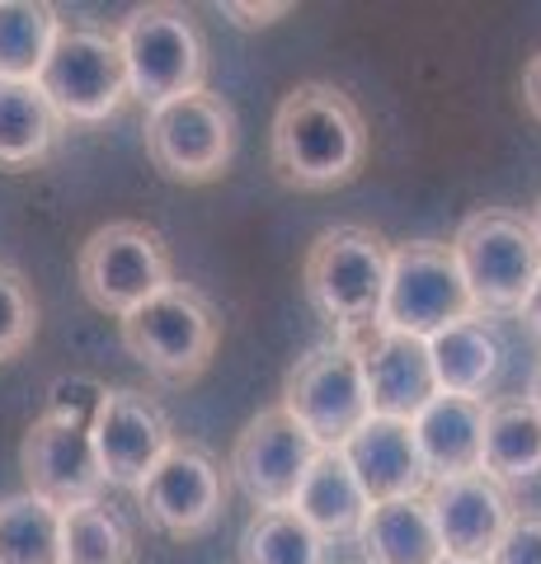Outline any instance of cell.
<instances>
[{
  "mask_svg": "<svg viewBox=\"0 0 541 564\" xmlns=\"http://www.w3.org/2000/svg\"><path fill=\"white\" fill-rule=\"evenodd\" d=\"M368 494L358 489L354 470L339 452H321L316 466L306 470L302 489L292 499V513L302 518L311 532L325 536V541H348L363 532V518H368Z\"/></svg>",
  "mask_w": 541,
  "mask_h": 564,
  "instance_id": "d6986e66",
  "label": "cell"
},
{
  "mask_svg": "<svg viewBox=\"0 0 541 564\" xmlns=\"http://www.w3.org/2000/svg\"><path fill=\"white\" fill-rule=\"evenodd\" d=\"M522 400H528L532 410H537V419H541V362L532 367V377H528V395H522Z\"/></svg>",
  "mask_w": 541,
  "mask_h": 564,
  "instance_id": "836d02e7",
  "label": "cell"
},
{
  "mask_svg": "<svg viewBox=\"0 0 541 564\" xmlns=\"http://www.w3.org/2000/svg\"><path fill=\"white\" fill-rule=\"evenodd\" d=\"M0 564H62V513L47 499H0Z\"/></svg>",
  "mask_w": 541,
  "mask_h": 564,
  "instance_id": "d4e9b609",
  "label": "cell"
},
{
  "mask_svg": "<svg viewBox=\"0 0 541 564\" xmlns=\"http://www.w3.org/2000/svg\"><path fill=\"white\" fill-rule=\"evenodd\" d=\"M363 564H439L443 545H439V527L424 503V494L414 499H391V503H372L363 518Z\"/></svg>",
  "mask_w": 541,
  "mask_h": 564,
  "instance_id": "44dd1931",
  "label": "cell"
},
{
  "mask_svg": "<svg viewBox=\"0 0 541 564\" xmlns=\"http://www.w3.org/2000/svg\"><path fill=\"white\" fill-rule=\"evenodd\" d=\"M528 221H532V231H537V240H541V198H537V207H532V217H528Z\"/></svg>",
  "mask_w": 541,
  "mask_h": 564,
  "instance_id": "e575fe53",
  "label": "cell"
},
{
  "mask_svg": "<svg viewBox=\"0 0 541 564\" xmlns=\"http://www.w3.org/2000/svg\"><path fill=\"white\" fill-rule=\"evenodd\" d=\"M329 541L316 536L292 508L255 513L240 532V564H325Z\"/></svg>",
  "mask_w": 541,
  "mask_h": 564,
  "instance_id": "4316f807",
  "label": "cell"
},
{
  "mask_svg": "<svg viewBox=\"0 0 541 564\" xmlns=\"http://www.w3.org/2000/svg\"><path fill=\"white\" fill-rule=\"evenodd\" d=\"M62 564H137V536L109 503H80L62 513Z\"/></svg>",
  "mask_w": 541,
  "mask_h": 564,
  "instance_id": "484cf974",
  "label": "cell"
},
{
  "mask_svg": "<svg viewBox=\"0 0 541 564\" xmlns=\"http://www.w3.org/2000/svg\"><path fill=\"white\" fill-rule=\"evenodd\" d=\"M33 85L47 95V104L57 109L66 128L72 122H80V128L109 122L132 99L123 47H118L113 29H99V24H62Z\"/></svg>",
  "mask_w": 541,
  "mask_h": 564,
  "instance_id": "8992f818",
  "label": "cell"
},
{
  "mask_svg": "<svg viewBox=\"0 0 541 564\" xmlns=\"http://www.w3.org/2000/svg\"><path fill=\"white\" fill-rule=\"evenodd\" d=\"M128 66V95L137 104L161 109L170 99L207 90V43L194 14L180 6H137L113 29Z\"/></svg>",
  "mask_w": 541,
  "mask_h": 564,
  "instance_id": "277c9868",
  "label": "cell"
},
{
  "mask_svg": "<svg viewBox=\"0 0 541 564\" xmlns=\"http://www.w3.org/2000/svg\"><path fill=\"white\" fill-rule=\"evenodd\" d=\"M90 437H95V462L104 485H118L132 494L142 489L155 462L174 447V429H170V414L161 410V400L147 391H132V386L109 391Z\"/></svg>",
  "mask_w": 541,
  "mask_h": 564,
  "instance_id": "4fadbf2b",
  "label": "cell"
},
{
  "mask_svg": "<svg viewBox=\"0 0 541 564\" xmlns=\"http://www.w3.org/2000/svg\"><path fill=\"white\" fill-rule=\"evenodd\" d=\"M410 437H414L419 462H424L429 485L457 480V475H476L480 470V443H485V400L439 391L410 419Z\"/></svg>",
  "mask_w": 541,
  "mask_h": 564,
  "instance_id": "ac0fdd59",
  "label": "cell"
},
{
  "mask_svg": "<svg viewBox=\"0 0 541 564\" xmlns=\"http://www.w3.org/2000/svg\"><path fill=\"white\" fill-rule=\"evenodd\" d=\"M20 466H24L29 494L47 499L57 513L80 508V503H99V494H104L95 437H90V429H76V423L39 414L33 429L24 433Z\"/></svg>",
  "mask_w": 541,
  "mask_h": 564,
  "instance_id": "9a60e30c",
  "label": "cell"
},
{
  "mask_svg": "<svg viewBox=\"0 0 541 564\" xmlns=\"http://www.w3.org/2000/svg\"><path fill=\"white\" fill-rule=\"evenodd\" d=\"M273 174L288 188L321 193L358 180L368 161V128L358 104L325 80H306L283 95L269 137Z\"/></svg>",
  "mask_w": 541,
  "mask_h": 564,
  "instance_id": "6da1fadb",
  "label": "cell"
},
{
  "mask_svg": "<svg viewBox=\"0 0 541 564\" xmlns=\"http://www.w3.org/2000/svg\"><path fill=\"white\" fill-rule=\"evenodd\" d=\"M522 325H528V334H532V339L541 344V278H537V288L528 292V302H522Z\"/></svg>",
  "mask_w": 541,
  "mask_h": 564,
  "instance_id": "d6a6232c",
  "label": "cell"
},
{
  "mask_svg": "<svg viewBox=\"0 0 541 564\" xmlns=\"http://www.w3.org/2000/svg\"><path fill=\"white\" fill-rule=\"evenodd\" d=\"M62 24L47 0H0V80H39Z\"/></svg>",
  "mask_w": 541,
  "mask_h": 564,
  "instance_id": "cb8c5ba5",
  "label": "cell"
},
{
  "mask_svg": "<svg viewBox=\"0 0 541 564\" xmlns=\"http://www.w3.org/2000/svg\"><path fill=\"white\" fill-rule=\"evenodd\" d=\"M66 122L39 85L0 80V170H33L62 147Z\"/></svg>",
  "mask_w": 541,
  "mask_h": 564,
  "instance_id": "7402d4cb",
  "label": "cell"
},
{
  "mask_svg": "<svg viewBox=\"0 0 541 564\" xmlns=\"http://www.w3.org/2000/svg\"><path fill=\"white\" fill-rule=\"evenodd\" d=\"M147 155L174 184H213L236 155V109L213 90L170 99L147 113Z\"/></svg>",
  "mask_w": 541,
  "mask_h": 564,
  "instance_id": "9c48e42d",
  "label": "cell"
},
{
  "mask_svg": "<svg viewBox=\"0 0 541 564\" xmlns=\"http://www.w3.org/2000/svg\"><path fill=\"white\" fill-rule=\"evenodd\" d=\"M339 456L354 470L358 489L368 494V503H391V499H414V494L429 489L424 462L414 452L410 423L400 419H377L368 414V423L339 447Z\"/></svg>",
  "mask_w": 541,
  "mask_h": 564,
  "instance_id": "e0dca14e",
  "label": "cell"
},
{
  "mask_svg": "<svg viewBox=\"0 0 541 564\" xmlns=\"http://www.w3.org/2000/svg\"><path fill=\"white\" fill-rule=\"evenodd\" d=\"M76 273H80V292L90 296V306L123 321L147 296L170 288L174 259H170L165 236L151 231L147 221H109L80 245Z\"/></svg>",
  "mask_w": 541,
  "mask_h": 564,
  "instance_id": "ba28073f",
  "label": "cell"
},
{
  "mask_svg": "<svg viewBox=\"0 0 541 564\" xmlns=\"http://www.w3.org/2000/svg\"><path fill=\"white\" fill-rule=\"evenodd\" d=\"M429 344V367H433V381H439L443 395H470V400H485L490 381L499 377V358L504 348L495 339L490 321L470 315V321H457L439 329Z\"/></svg>",
  "mask_w": 541,
  "mask_h": 564,
  "instance_id": "ffe728a7",
  "label": "cell"
},
{
  "mask_svg": "<svg viewBox=\"0 0 541 564\" xmlns=\"http://www.w3.org/2000/svg\"><path fill=\"white\" fill-rule=\"evenodd\" d=\"M316 456H321L316 437H311L283 404H273V410L255 414L246 429H240L226 470L236 475V485L246 489V499L259 513H269V508H292L306 470L316 466Z\"/></svg>",
  "mask_w": 541,
  "mask_h": 564,
  "instance_id": "7c38bea8",
  "label": "cell"
},
{
  "mask_svg": "<svg viewBox=\"0 0 541 564\" xmlns=\"http://www.w3.org/2000/svg\"><path fill=\"white\" fill-rule=\"evenodd\" d=\"M522 104H528V113L541 122V52L528 62V70H522Z\"/></svg>",
  "mask_w": 541,
  "mask_h": 564,
  "instance_id": "1f68e13d",
  "label": "cell"
},
{
  "mask_svg": "<svg viewBox=\"0 0 541 564\" xmlns=\"http://www.w3.org/2000/svg\"><path fill=\"white\" fill-rule=\"evenodd\" d=\"M109 400V386L95 381V377H57L47 391V419H62V423H76V429H95V419Z\"/></svg>",
  "mask_w": 541,
  "mask_h": 564,
  "instance_id": "f1b7e54d",
  "label": "cell"
},
{
  "mask_svg": "<svg viewBox=\"0 0 541 564\" xmlns=\"http://www.w3.org/2000/svg\"><path fill=\"white\" fill-rule=\"evenodd\" d=\"M480 470L495 485H522L541 475V419L528 400H490L485 404V443Z\"/></svg>",
  "mask_w": 541,
  "mask_h": 564,
  "instance_id": "603a6c76",
  "label": "cell"
},
{
  "mask_svg": "<svg viewBox=\"0 0 541 564\" xmlns=\"http://www.w3.org/2000/svg\"><path fill=\"white\" fill-rule=\"evenodd\" d=\"M217 10L226 14V20H236L240 29H269V24L283 20V14H292L288 0H269V6H240V0H221Z\"/></svg>",
  "mask_w": 541,
  "mask_h": 564,
  "instance_id": "4dcf8cb0",
  "label": "cell"
},
{
  "mask_svg": "<svg viewBox=\"0 0 541 564\" xmlns=\"http://www.w3.org/2000/svg\"><path fill=\"white\" fill-rule=\"evenodd\" d=\"M485 564H541V513H513Z\"/></svg>",
  "mask_w": 541,
  "mask_h": 564,
  "instance_id": "f546056e",
  "label": "cell"
},
{
  "mask_svg": "<svg viewBox=\"0 0 541 564\" xmlns=\"http://www.w3.org/2000/svg\"><path fill=\"white\" fill-rule=\"evenodd\" d=\"M439 564H466V560H447V555H443V560H439Z\"/></svg>",
  "mask_w": 541,
  "mask_h": 564,
  "instance_id": "d590c367",
  "label": "cell"
},
{
  "mask_svg": "<svg viewBox=\"0 0 541 564\" xmlns=\"http://www.w3.org/2000/svg\"><path fill=\"white\" fill-rule=\"evenodd\" d=\"M387 269H391V245L368 226H335L325 231L306 254V296L339 339L377 325L381 292H387Z\"/></svg>",
  "mask_w": 541,
  "mask_h": 564,
  "instance_id": "5b68a950",
  "label": "cell"
},
{
  "mask_svg": "<svg viewBox=\"0 0 541 564\" xmlns=\"http://www.w3.org/2000/svg\"><path fill=\"white\" fill-rule=\"evenodd\" d=\"M283 410L316 437L321 452H339L372 414L354 339H335V344L311 348L288 372Z\"/></svg>",
  "mask_w": 541,
  "mask_h": 564,
  "instance_id": "30bf717a",
  "label": "cell"
},
{
  "mask_svg": "<svg viewBox=\"0 0 541 564\" xmlns=\"http://www.w3.org/2000/svg\"><path fill=\"white\" fill-rule=\"evenodd\" d=\"M452 259H457L480 321L518 315L541 278V240L532 221L504 207L470 212L452 236Z\"/></svg>",
  "mask_w": 541,
  "mask_h": 564,
  "instance_id": "7a4b0ae2",
  "label": "cell"
},
{
  "mask_svg": "<svg viewBox=\"0 0 541 564\" xmlns=\"http://www.w3.org/2000/svg\"><path fill=\"white\" fill-rule=\"evenodd\" d=\"M354 348H358V362H363V386H368V410L377 419L410 423L433 395H439L424 339H410V334H391V329L372 325V329L354 334Z\"/></svg>",
  "mask_w": 541,
  "mask_h": 564,
  "instance_id": "2e32d148",
  "label": "cell"
},
{
  "mask_svg": "<svg viewBox=\"0 0 541 564\" xmlns=\"http://www.w3.org/2000/svg\"><path fill=\"white\" fill-rule=\"evenodd\" d=\"M118 334H123V348L155 381L188 386L213 362L217 339H221V321L198 288L174 278L165 292H155L137 311H128L123 321H118Z\"/></svg>",
  "mask_w": 541,
  "mask_h": 564,
  "instance_id": "3957f363",
  "label": "cell"
},
{
  "mask_svg": "<svg viewBox=\"0 0 541 564\" xmlns=\"http://www.w3.org/2000/svg\"><path fill=\"white\" fill-rule=\"evenodd\" d=\"M476 302H470L462 269L452 259V245L443 240H410L391 250L387 292H381L377 329L410 334V339H433L439 329L470 321Z\"/></svg>",
  "mask_w": 541,
  "mask_h": 564,
  "instance_id": "52a82bcc",
  "label": "cell"
},
{
  "mask_svg": "<svg viewBox=\"0 0 541 564\" xmlns=\"http://www.w3.org/2000/svg\"><path fill=\"white\" fill-rule=\"evenodd\" d=\"M424 503L439 527V545L447 560H466V564H485L499 536L513 522V499L509 489L495 485L485 470L476 475H457V480H439L424 489Z\"/></svg>",
  "mask_w": 541,
  "mask_h": 564,
  "instance_id": "5bb4252c",
  "label": "cell"
},
{
  "mask_svg": "<svg viewBox=\"0 0 541 564\" xmlns=\"http://www.w3.org/2000/svg\"><path fill=\"white\" fill-rule=\"evenodd\" d=\"M142 513L155 532L174 541L213 532L221 508H226V470L203 443L174 437V447L155 462V470L137 489Z\"/></svg>",
  "mask_w": 541,
  "mask_h": 564,
  "instance_id": "8fae6325",
  "label": "cell"
},
{
  "mask_svg": "<svg viewBox=\"0 0 541 564\" xmlns=\"http://www.w3.org/2000/svg\"><path fill=\"white\" fill-rule=\"evenodd\" d=\"M33 334H39V302H33L29 282L10 263H0V362L20 358Z\"/></svg>",
  "mask_w": 541,
  "mask_h": 564,
  "instance_id": "83f0119b",
  "label": "cell"
}]
</instances>
